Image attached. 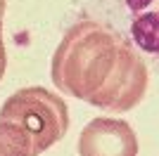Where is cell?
I'll return each mask as SVG.
<instances>
[{
    "instance_id": "2",
    "label": "cell",
    "mask_w": 159,
    "mask_h": 156,
    "mask_svg": "<svg viewBox=\"0 0 159 156\" xmlns=\"http://www.w3.org/2000/svg\"><path fill=\"white\" fill-rule=\"evenodd\" d=\"M69 130L66 102L48 88H21L0 109V142L10 156H40Z\"/></svg>"
},
{
    "instance_id": "7",
    "label": "cell",
    "mask_w": 159,
    "mask_h": 156,
    "mask_svg": "<svg viewBox=\"0 0 159 156\" xmlns=\"http://www.w3.org/2000/svg\"><path fill=\"white\" fill-rule=\"evenodd\" d=\"M0 156H10V154H7V149L2 147V142H0Z\"/></svg>"
},
{
    "instance_id": "3",
    "label": "cell",
    "mask_w": 159,
    "mask_h": 156,
    "mask_svg": "<svg viewBox=\"0 0 159 156\" xmlns=\"http://www.w3.org/2000/svg\"><path fill=\"white\" fill-rule=\"evenodd\" d=\"M88 19L114 28L159 71V0H79Z\"/></svg>"
},
{
    "instance_id": "5",
    "label": "cell",
    "mask_w": 159,
    "mask_h": 156,
    "mask_svg": "<svg viewBox=\"0 0 159 156\" xmlns=\"http://www.w3.org/2000/svg\"><path fill=\"white\" fill-rule=\"evenodd\" d=\"M5 69H7V52H5V43L0 38V80L5 76Z\"/></svg>"
},
{
    "instance_id": "4",
    "label": "cell",
    "mask_w": 159,
    "mask_h": 156,
    "mask_svg": "<svg viewBox=\"0 0 159 156\" xmlns=\"http://www.w3.org/2000/svg\"><path fill=\"white\" fill-rule=\"evenodd\" d=\"M79 156H138V137L121 118H93L79 137Z\"/></svg>"
},
{
    "instance_id": "1",
    "label": "cell",
    "mask_w": 159,
    "mask_h": 156,
    "mask_svg": "<svg viewBox=\"0 0 159 156\" xmlns=\"http://www.w3.org/2000/svg\"><path fill=\"white\" fill-rule=\"evenodd\" d=\"M50 78L64 95L124 114L147 95L150 66L121 33L83 17L62 36L52 54Z\"/></svg>"
},
{
    "instance_id": "6",
    "label": "cell",
    "mask_w": 159,
    "mask_h": 156,
    "mask_svg": "<svg viewBox=\"0 0 159 156\" xmlns=\"http://www.w3.org/2000/svg\"><path fill=\"white\" fill-rule=\"evenodd\" d=\"M2 17H5V0H0V38H2Z\"/></svg>"
}]
</instances>
